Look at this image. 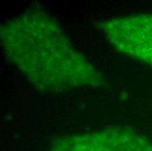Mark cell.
Here are the masks:
<instances>
[{"label": "cell", "instance_id": "cell-1", "mask_svg": "<svg viewBox=\"0 0 152 151\" xmlns=\"http://www.w3.org/2000/svg\"><path fill=\"white\" fill-rule=\"evenodd\" d=\"M4 52L36 89L59 93L102 88V73L71 43L60 24L46 12L30 9L0 27Z\"/></svg>", "mask_w": 152, "mask_h": 151}, {"label": "cell", "instance_id": "cell-2", "mask_svg": "<svg viewBox=\"0 0 152 151\" xmlns=\"http://www.w3.org/2000/svg\"><path fill=\"white\" fill-rule=\"evenodd\" d=\"M98 26L116 51L152 66V13L120 16L105 20Z\"/></svg>", "mask_w": 152, "mask_h": 151}, {"label": "cell", "instance_id": "cell-3", "mask_svg": "<svg viewBox=\"0 0 152 151\" xmlns=\"http://www.w3.org/2000/svg\"><path fill=\"white\" fill-rule=\"evenodd\" d=\"M50 151H152V143L130 129L111 128L57 139Z\"/></svg>", "mask_w": 152, "mask_h": 151}]
</instances>
